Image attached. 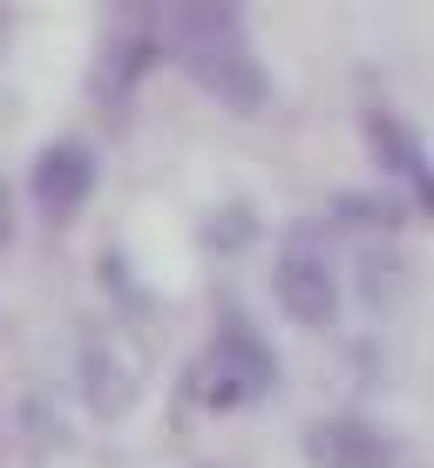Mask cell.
Returning a JSON list of instances; mask_svg holds the SVG:
<instances>
[{"instance_id": "obj_4", "label": "cell", "mask_w": 434, "mask_h": 468, "mask_svg": "<svg viewBox=\"0 0 434 468\" xmlns=\"http://www.w3.org/2000/svg\"><path fill=\"white\" fill-rule=\"evenodd\" d=\"M190 380H197V394H211V400H238V394H259V387L279 380V360H271V346H259L251 326H224L217 346L190 367Z\"/></svg>"}, {"instance_id": "obj_6", "label": "cell", "mask_w": 434, "mask_h": 468, "mask_svg": "<svg viewBox=\"0 0 434 468\" xmlns=\"http://www.w3.org/2000/svg\"><path fill=\"white\" fill-rule=\"evenodd\" d=\"M89 184H95V150L82 136H55V143L35 150V197H41V211L69 218L75 204L89 197Z\"/></svg>"}, {"instance_id": "obj_5", "label": "cell", "mask_w": 434, "mask_h": 468, "mask_svg": "<svg viewBox=\"0 0 434 468\" xmlns=\"http://www.w3.org/2000/svg\"><path fill=\"white\" fill-rule=\"evenodd\" d=\"M305 455L326 468H380L394 462V434L380 421H360V414H326L305 428Z\"/></svg>"}, {"instance_id": "obj_7", "label": "cell", "mask_w": 434, "mask_h": 468, "mask_svg": "<svg viewBox=\"0 0 434 468\" xmlns=\"http://www.w3.org/2000/svg\"><path fill=\"white\" fill-rule=\"evenodd\" d=\"M366 129H374V143L380 150H387V164L408 176L414 190H421V197H434V170H428V156H421V143H414V129L394 116V109H374V116H366Z\"/></svg>"}, {"instance_id": "obj_1", "label": "cell", "mask_w": 434, "mask_h": 468, "mask_svg": "<svg viewBox=\"0 0 434 468\" xmlns=\"http://www.w3.org/2000/svg\"><path fill=\"white\" fill-rule=\"evenodd\" d=\"M75 374H82V394L95 400L102 414L130 408L150 380V346H143L136 326L122 319H89L82 340H75Z\"/></svg>"}, {"instance_id": "obj_2", "label": "cell", "mask_w": 434, "mask_h": 468, "mask_svg": "<svg viewBox=\"0 0 434 468\" xmlns=\"http://www.w3.org/2000/svg\"><path fill=\"white\" fill-rule=\"evenodd\" d=\"M170 27H176V41H184L190 69H197L217 95H231V102H259V95H265L259 55L245 48V35H238V21H231V14L197 7V14H176Z\"/></svg>"}, {"instance_id": "obj_8", "label": "cell", "mask_w": 434, "mask_h": 468, "mask_svg": "<svg viewBox=\"0 0 434 468\" xmlns=\"http://www.w3.org/2000/svg\"><path fill=\"white\" fill-rule=\"evenodd\" d=\"M143 61H150V35L143 27H130V35H116L102 48V75H95V89L109 95V102H122V89L143 75Z\"/></svg>"}, {"instance_id": "obj_3", "label": "cell", "mask_w": 434, "mask_h": 468, "mask_svg": "<svg viewBox=\"0 0 434 468\" xmlns=\"http://www.w3.org/2000/svg\"><path fill=\"white\" fill-rule=\"evenodd\" d=\"M271 285H279L285 313L299 319H333V305H340V271H333V251L319 245V238H285L279 258H271Z\"/></svg>"}]
</instances>
